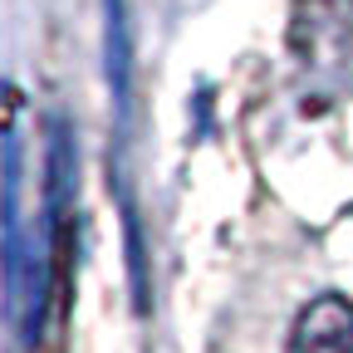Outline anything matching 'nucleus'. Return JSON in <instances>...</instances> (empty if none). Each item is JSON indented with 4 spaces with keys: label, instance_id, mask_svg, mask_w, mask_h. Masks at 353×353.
I'll return each mask as SVG.
<instances>
[{
    "label": "nucleus",
    "instance_id": "nucleus-1",
    "mask_svg": "<svg viewBox=\"0 0 353 353\" xmlns=\"http://www.w3.org/2000/svg\"><path fill=\"white\" fill-rule=\"evenodd\" d=\"M15 94L6 88L0 108V270H6V304L25 348H39L44 319H54L50 290V255H44V226L25 221V152L15 128Z\"/></svg>",
    "mask_w": 353,
    "mask_h": 353
},
{
    "label": "nucleus",
    "instance_id": "nucleus-2",
    "mask_svg": "<svg viewBox=\"0 0 353 353\" xmlns=\"http://www.w3.org/2000/svg\"><path fill=\"white\" fill-rule=\"evenodd\" d=\"M44 255H50V290H54V319H69L74 299V250H79V143L69 118H50V138H44Z\"/></svg>",
    "mask_w": 353,
    "mask_h": 353
},
{
    "label": "nucleus",
    "instance_id": "nucleus-3",
    "mask_svg": "<svg viewBox=\"0 0 353 353\" xmlns=\"http://www.w3.org/2000/svg\"><path fill=\"white\" fill-rule=\"evenodd\" d=\"M285 353H353V304L343 294H319L304 304Z\"/></svg>",
    "mask_w": 353,
    "mask_h": 353
},
{
    "label": "nucleus",
    "instance_id": "nucleus-4",
    "mask_svg": "<svg viewBox=\"0 0 353 353\" xmlns=\"http://www.w3.org/2000/svg\"><path fill=\"white\" fill-rule=\"evenodd\" d=\"M103 25H108V44H103V64H108V88L118 113H128V10L123 0H103Z\"/></svg>",
    "mask_w": 353,
    "mask_h": 353
}]
</instances>
